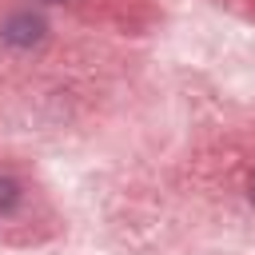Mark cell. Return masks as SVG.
Instances as JSON below:
<instances>
[]
</instances>
